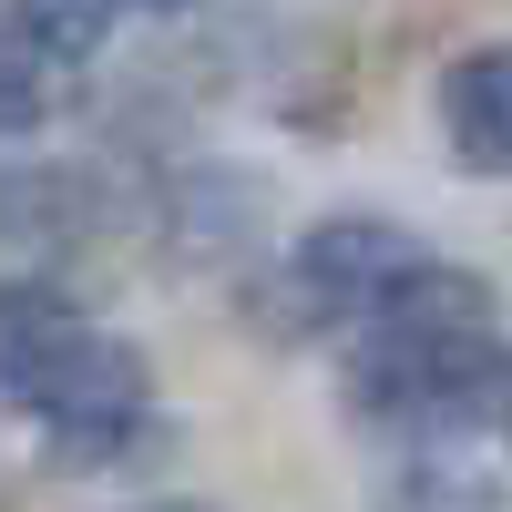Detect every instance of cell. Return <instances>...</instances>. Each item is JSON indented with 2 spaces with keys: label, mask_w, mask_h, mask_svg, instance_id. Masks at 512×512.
Instances as JSON below:
<instances>
[{
  "label": "cell",
  "mask_w": 512,
  "mask_h": 512,
  "mask_svg": "<svg viewBox=\"0 0 512 512\" xmlns=\"http://www.w3.org/2000/svg\"><path fill=\"white\" fill-rule=\"evenodd\" d=\"M349 410L390 420L410 441H461L502 420V338H492V287L472 267H420L390 308L349 338Z\"/></svg>",
  "instance_id": "6da1fadb"
},
{
  "label": "cell",
  "mask_w": 512,
  "mask_h": 512,
  "mask_svg": "<svg viewBox=\"0 0 512 512\" xmlns=\"http://www.w3.org/2000/svg\"><path fill=\"white\" fill-rule=\"evenodd\" d=\"M134 11H195V0H134Z\"/></svg>",
  "instance_id": "30bf717a"
},
{
  "label": "cell",
  "mask_w": 512,
  "mask_h": 512,
  "mask_svg": "<svg viewBox=\"0 0 512 512\" xmlns=\"http://www.w3.org/2000/svg\"><path fill=\"white\" fill-rule=\"evenodd\" d=\"M390 512H502L482 461H451V441H420L410 451V482L390 492Z\"/></svg>",
  "instance_id": "8992f818"
},
{
  "label": "cell",
  "mask_w": 512,
  "mask_h": 512,
  "mask_svg": "<svg viewBox=\"0 0 512 512\" xmlns=\"http://www.w3.org/2000/svg\"><path fill=\"white\" fill-rule=\"evenodd\" d=\"M420 267H431V256L390 216H318L267 277V328H287V338H359Z\"/></svg>",
  "instance_id": "3957f363"
},
{
  "label": "cell",
  "mask_w": 512,
  "mask_h": 512,
  "mask_svg": "<svg viewBox=\"0 0 512 512\" xmlns=\"http://www.w3.org/2000/svg\"><path fill=\"white\" fill-rule=\"evenodd\" d=\"M0 400L52 431L62 472H93L103 451H123L144 431L154 369H144L134 338H113L82 297L41 287V277H11L0 287Z\"/></svg>",
  "instance_id": "7a4b0ae2"
},
{
  "label": "cell",
  "mask_w": 512,
  "mask_h": 512,
  "mask_svg": "<svg viewBox=\"0 0 512 512\" xmlns=\"http://www.w3.org/2000/svg\"><path fill=\"white\" fill-rule=\"evenodd\" d=\"M103 216H113V195L82 164H0V246L62 256V246H93Z\"/></svg>",
  "instance_id": "277c9868"
},
{
  "label": "cell",
  "mask_w": 512,
  "mask_h": 512,
  "mask_svg": "<svg viewBox=\"0 0 512 512\" xmlns=\"http://www.w3.org/2000/svg\"><path fill=\"white\" fill-rule=\"evenodd\" d=\"M11 31L41 62H93L113 31V0H11Z\"/></svg>",
  "instance_id": "52a82bcc"
},
{
  "label": "cell",
  "mask_w": 512,
  "mask_h": 512,
  "mask_svg": "<svg viewBox=\"0 0 512 512\" xmlns=\"http://www.w3.org/2000/svg\"><path fill=\"white\" fill-rule=\"evenodd\" d=\"M134 512H205V502H134Z\"/></svg>",
  "instance_id": "9c48e42d"
},
{
  "label": "cell",
  "mask_w": 512,
  "mask_h": 512,
  "mask_svg": "<svg viewBox=\"0 0 512 512\" xmlns=\"http://www.w3.org/2000/svg\"><path fill=\"white\" fill-rule=\"evenodd\" d=\"M41 113H52V62L0 21V134H41Z\"/></svg>",
  "instance_id": "ba28073f"
},
{
  "label": "cell",
  "mask_w": 512,
  "mask_h": 512,
  "mask_svg": "<svg viewBox=\"0 0 512 512\" xmlns=\"http://www.w3.org/2000/svg\"><path fill=\"white\" fill-rule=\"evenodd\" d=\"M431 113H441V134H451V154H461V175H502V52L492 41H472L451 72H441V93H431Z\"/></svg>",
  "instance_id": "5b68a950"
}]
</instances>
